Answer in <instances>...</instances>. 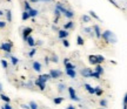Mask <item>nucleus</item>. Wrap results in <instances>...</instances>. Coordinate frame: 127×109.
<instances>
[{"mask_svg": "<svg viewBox=\"0 0 127 109\" xmlns=\"http://www.w3.org/2000/svg\"><path fill=\"white\" fill-rule=\"evenodd\" d=\"M100 38H102L106 42H109V44H114V42H117V38L114 35L113 33L111 32V31H105Z\"/></svg>", "mask_w": 127, "mask_h": 109, "instance_id": "1", "label": "nucleus"}, {"mask_svg": "<svg viewBox=\"0 0 127 109\" xmlns=\"http://www.w3.org/2000/svg\"><path fill=\"white\" fill-rule=\"evenodd\" d=\"M61 75H63V73L60 72V70H58V69H51V72H50L51 79H58Z\"/></svg>", "mask_w": 127, "mask_h": 109, "instance_id": "2", "label": "nucleus"}, {"mask_svg": "<svg viewBox=\"0 0 127 109\" xmlns=\"http://www.w3.org/2000/svg\"><path fill=\"white\" fill-rule=\"evenodd\" d=\"M0 48L2 50H5L6 53H9L11 49H12V42H5V44H1Z\"/></svg>", "mask_w": 127, "mask_h": 109, "instance_id": "3", "label": "nucleus"}, {"mask_svg": "<svg viewBox=\"0 0 127 109\" xmlns=\"http://www.w3.org/2000/svg\"><path fill=\"white\" fill-rule=\"evenodd\" d=\"M32 33V28L31 27H25L24 28V32H23V39L25 41H26V39H27L28 36H30V34Z\"/></svg>", "mask_w": 127, "mask_h": 109, "instance_id": "4", "label": "nucleus"}, {"mask_svg": "<svg viewBox=\"0 0 127 109\" xmlns=\"http://www.w3.org/2000/svg\"><path fill=\"white\" fill-rule=\"evenodd\" d=\"M68 91H69V96H71V99L74 101H80V99L77 96V94H75V91H74V89H73L72 87H69L68 88Z\"/></svg>", "mask_w": 127, "mask_h": 109, "instance_id": "5", "label": "nucleus"}, {"mask_svg": "<svg viewBox=\"0 0 127 109\" xmlns=\"http://www.w3.org/2000/svg\"><path fill=\"white\" fill-rule=\"evenodd\" d=\"M81 75L84 77H91L92 76V69H90V68H84L81 70Z\"/></svg>", "mask_w": 127, "mask_h": 109, "instance_id": "6", "label": "nucleus"}, {"mask_svg": "<svg viewBox=\"0 0 127 109\" xmlns=\"http://www.w3.org/2000/svg\"><path fill=\"white\" fill-rule=\"evenodd\" d=\"M51 76H50V74H41V75H39V77H38V80L41 82H44L45 83L47 80H50Z\"/></svg>", "mask_w": 127, "mask_h": 109, "instance_id": "7", "label": "nucleus"}, {"mask_svg": "<svg viewBox=\"0 0 127 109\" xmlns=\"http://www.w3.org/2000/svg\"><path fill=\"white\" fill-rule=\"evenodd\" d=\"M92 31H94V34L96 38H100V36H101V31H100V27L98 25H94L93 28H92Z\"/></svg>", "mask_w": 127, "mask_h": 109, "instance_id": "8", "label": "nucleus"}, {"mask_svg": "<svg viewBox=\"0 0 127 109\" xmlns=\"http://www.w3.org/2000/svg\"><path fill=\"white\" fill-rule=\"evenodd\" d=\"M58 36H59V39H66L68 36V32H66L65 29L58 31Z\"/></svg>", "mask_w": 127, "mask_h": 109, "instance_id": "9", "label": "nucleus"}, {"mask_svg": "<svg viewBox=\"0 0 127 109\" xmlns=\"http://www.w3.org/2000/svg\"><path fill=\"white\" fill-rule=\"evenodd\" d=\"M66 74H67L69 77H72V79H74V77L77 76V73H75V70H72V69H66Z\"/></svg>", "mask_w": 127, "mask_h": 109, "instance_id": "10", "label": "nucleus"}, {"mask_svg": "<svg viewBox=\"0 0 127 109\" xmlns=\"http://www.w3.org/2000/svg\"><path fill=\"white\" fill-rule=\"evenodd\" d=\"M88 61L92 65H98V62H96V55H90L88 56Z\"/></svg>", "mask_w": 127, "mask_h": 109, "instance_id": "11", "label": "nucleus"}, {"mask_svg": "<svg viewBox=\"0 0 127 109\" xmlns=\"http://www.w3.org/2000/svg\"><path fill=\"white\" fill-rule=\"evenodd\" d=\"M33 69L35 70V72H40L41 70V65L38 62V61H34L33 62Z\"/></svg>", "mask_w": 127, "mask_h": 109, "instance_id": "12", "label": "nucleus"}, {"mask_svg": "<svg viewBox=\"0 0 127 109\" xmlns=\"http://www.w3.org/2000/svg\"><path fill=\"white\" fill-rule=\"evenodd\" d=\"M26 41H27L28 46H31V47H34V46H35V41H34V39H33L31 35H30L27 39H26Z\"/></svg>", "mask_w": 127, "mask_h": 109, "instance_id": "13", "label": "nucleus"}, {"mask_svg": "<svg viewBox=\"0 0 127 109\" xmlns=\"http://www.w3.org/2000/svg\"><path fill=\"white\" fill-rule=\"evenodd\" d=\"M64 14H65V17H66V18H68V19H71V18H73V17H74V12L69 11V9H66Z\"/></svg>", "mask_w": 127, "mask_h": 109, "instance_id": "14", "label": "nucleus"}, {"mask_svg": "<svg viewBox=\"0 0 127 109\" xmlns=\"http://www.w3.org/2000/svg\"><path fill=\"white\" fill-rule=\"evenodd\" d=\"M95 73H98V74H102V73H104V68H102V66H101V65H96V66H95V70H94Z\"/></svg>", "mask_w": 127, "mask_h": 109, "instance_id": "15", "label": "nucleus"}, {"mask_svg": "<svg viewBox=\"0 0 127 109\" xmlns=\"http://www.w3.org/2000/svg\"><path fill=\"white\" fill-rule=\"evenodd\" d=\"M35 85L39 87V88H40L41 90H44V89H45V87H46L45 83H44V82H41V81H39L38 79H36V81H35Z\"/></svg>", "mask_w": 127, "mask_h": 109, "instance_id": "16", "label": "nucleus"}, {"mask_svg": "<svg viewBox=\"0 0 127 109\" xmlns=\"http://www.w3.org/2000/svg\"><path fill=\"white\" fill-rule=\"evenodd\" d=\"M55 9H58V11H59V12H61V13H65V11H66V8H65V7H63L60 2H57V6H55Z\"/></svg>", "mask_w": 127, "mask_h": 109, "instance_id": "17", "label": "nucleus"}, {"mask_svg": "<svg viewBox=\"0 0 127 109\" xmlns=\"http://www.w3.org/2000/svg\"><path fill=\"white\" fill-rule=\"evenodd\" d=\"M38 13H39V12H38L36 9H30V11H28L30 18H34V17H36V15H38Z\"/></svg>", "mask_w": 127, "mask_h": 109, "instance_id": "18", "label": "nucleus"}, {"mask_svg": "<svg viewBox=\"0 0 127 109\" xmlns=\"http://www.w3.org/2000/svg\"><path fill=\"white\" fill-rule=\"evenodd\" d=\"M73 26H74V22H73V21H68L67 23H65V25H64V28H65V31H66V29L73 28Z\"/></svg>", "mask_w": 127, "mask_h": 109, "instance_id": "19", "label": "nucleus"}, {"mask_svg": "<svg viewBox=\"0 0 127 109\" xmlns=\"http://www.w3.org/2000/svg\"><path fill=\"white\" fill-rule=\"evenodd\" d=\"M94 94L95 95H98V96L102 95V88H100V87H95L94 88Z\"/></svg>", "mask_w": 127, "mask_h": 109, "instance_id": "20", "label": "nucleus"}, {"mask_svg": "<svg viewBox=\"0 0 127 109\" xmlns=\"http://www.w3.org/2000/svg\"><path fill=\"white\" fill-rule=\"evenodd\" d=\"M85 88L87 89V91H88L90 94H94V88H93L92 86H90L88 83H86V85H85Z\"/></svg>", "mask_w": 127, "mask_h": 109, "instance_id": "21", "label": "nucleus"}, {"mask_svg": "<svg viewBox=\"0 0 127 109\" xmlns=\"http://www.w3.org/2000/svg\"><path fill=\"white\" fill-rule=\"evenodd\" d=\"M104 61H105V58L102 55H96V62H98V65L102 64Z\"/></svg>", "mask_w": 127, "mask_h": 109, "instance_id": "22", "label": "nucleus"}, {"mask_svg": "<svg viewBox=\"0 0 127 109\" xmlns=\"http://www.w3.org/2000/svg\"><path fill=\"white\" fill-rule=\"evenodd\" d=\"M65 68H66V69H72V70H75V66L68 62V64L65 65Z\"/></svg>", "mask_w": 127, "mask_h": 109, "instance_id": "23", "label": "nucleus"}, {"mask_svg": "<svg viewBox=\"0 0 127 109\" xmlns=\"http://www.w3.org/2000/svg\"><path fill=\"white\" fill-rule=\"evenodd\" d=\"M21 19H23V20H27V19H30V14H28V12L24 11L23 15H21Z\"/></svg>", "mask_w": 127, "mask_h": 109, "instance_id": "24", "label": "nucleus"}, {"mask_svg": "<svg viewBox=\"0 0 127 109\" xmlns=\"http://www.w3.org/2000/svg\"><path fill=\"white\" fill-rule=\"evenodd\" d=\"M64 101V97H55L54 100H53V102H54L55 105H59V103H61Z\"/></svg>", "mask_w": 127, "mask_h": 109, "instance_id": "25", "label": "nucleus"}, {"mask_svg": "<svg viewBox=\"0 0 127 109\" xmlns=\"http://www.w3.org/2000/svg\"><path fill=\"white\" fill-rule=\"evenodd\" d=\"M24 6H25V11H26V12H28L30 9H32L31 5H30V2H27V1H25V2H24Z\"/></svg>", "mask_w": 127, "mask_h": 109, "instance_id": "26", "label": "nucleus"}, {"mask_svg": "<svg viewBox=\"0 0 127 109\" xmlns=\"http://www.w3.org/2000/svg\"><path fill=\"white\" fill-rule=\"evenodd\" d=\"M0 97H1V100H4L6 103H9V97H7L6 95H4V94H0Z\"/></svg>", "mask_w": 127, "mask_h": 109, "instance_id": "27", "label": "nucleus"}, {"mask_svg": "<svg viewBox=\"0 0 127 109\" xmlns=\"http://www.w3.org/2000/svg\"><path fill=\"white\" fill-rule=\"evenodd\" d=\"M6 17H7L8 22H11V21H12V14H11V11H7V12H6Z\"/></svg>", "mask_w": 127, "mask_h": 109, "instance_id": "28", "label": "nucleus"}, {"mask_svg": "<svg viewBox=\"0 0 127 109\" xmlns=\"http://www.w3.org/2000/svg\"><path fill=\"white\" fill-rule=\"evenodd\" d=\"M28 107H30L31 109H38V105H36L35 102H33V101L30 103V106H28Z\"/></svg>", "mask_w": 127, "mask_h": 109, "instance_id": "29", "label": "nucleus"}, {"mask_svg": "<svg viewBox=\"0 0 127 109\" xmlns=\"http://www.w3.org/2000/svg\"><path fill=\"white\" fill-rule=\"evenodd\" d=\"M77 41H78V45H80V46L84 45V39H82V38H81L80 35H79V36L77 38Z\"/></svg>", "mask_w": 127, "mask_h": 109, "instance_id": "30", "label": "nucleus"}, {"mask_svg": "<svg viewBox=\"0 0 127 109\" xmlns=\"http://www.w3.org/2000/svg\"><path fill=\"white\" fill-rule=\"evenodd\" d=\"M81 19H82V21H85V22H90V20H91V18L88 15H82Z\"/></svg>", "mask_w": 127, "mask_h": 109, "instance_id": "31", "label": "nucleus"}, {"mask_svg": "<svg viewBox=\"0 0 127 109\" xmlns=\"http://www.w3.org/2000/svg\"><path fill=\"white\" fill-rule=\"evenodd\" d=\"M11 60H12V64L15 66V65H18V59L15 58V56H11Z\"/></svg>", "mask_w": 127, "mask_h": 109, "instance_id": "32", "label": "nucleus"}, {"mask_svg": "<svg viewBox=\"0 0 127 109\" xmlns=\"http://www.w3.org/2000/svg\"><path fill=\"white\" fill-rule=\"evenodd\" d=\"M100 106H101L102 108L107 107V101H106V100H101V101H100Z\"/></svg>", "mask_w": 127, "mask_h": 109, "instance_id": "33", "label": "nucleus"}, {"mask_svg": "<svg viewBox=\"0 0 127 109\" xmlns=\"http://www.w3.org/2000/svg\"><path fill=\"white\" fill-rule=\"evenodd\" d=\"M90 14H91V17H93L94 19H96V20H99V17L95 14V12H93V11H90Z\"/></svg>", "mask_w": 127, "mask_h": 109, "instance_id": "34", "label": "nucleus"}, {"mask_svg": "<svg viewBox=\"0 0 127 109\" xmlns=\"http://www.w3.org/2000/svg\"><path fill=\"white\" fill-rule=\"evenodd\" d=\"M51 61L57 64V62H58V56H57V55H53V56H52V59H51Z\"/></svg>", "mask_w": 127, "mask_h": 109, "instance_id": "35", "label": "nucleus"}, {"mask_svg": "<svg viewBox=\"0 0 127 109\" xmlns=\"http://www.w3.org/2000/svg\"><path fill=\"white\" fill-rule=\"evenodd\" d=\"M108 1H109V2H111V4H112V5H114V6H115L117 8H120V6H119V5L117 4V2H115L114 0H108Z\"/></svg>", "mask_w": 127, "mask_h": 109, "instance_id": "36", "label": "nucleus"}, {"mask_svg": "<svg viewBox=\"0 0 127 109\" xmlns=\"http://www.w3.org/2000/svg\"><path fill=\"white\" fill-rule=\"evenodd\" d=\"M63 44H64V46H65V47H68V46H69V42H68L66 39H63Z\"/></svg>", "mask_w": 127, "mask_h": 109, "instance_id": "37", "label": "nucleus"}, {"mask_svg": "<svg viewBox=\"0 0 127 109\" xmlns=\"http://www.w3.org/2000/svg\"><path fill=\"white\" fill-rule=\"evenodd\" d=\"M92 76H93V77H95V79H99V77H100V75H99V74H98V73L92 72Z\"/></svg>", "mask_w": 127, "mask_h": 109, "instance_id": "38", "label": "nucleus"}, {"mask_svg": "<svg viewBox=\"0 0 127 109\" xmlns=\"http://www.w3.org/2000/svg\"><path fill=\"white\" fill-rule=\"evenodd\" d=\"M58 87H59V91H63L65 89V85H63V83H60Z\"/></svg>", "mask_w": 127, "mask_h": 109, "instance_id": "39", "label": "nucleus"}, {"mask_svg": "<svg viewBox=\"0 0 127 109\" xmlns=\"http://www.w3.org/2000/svg\"><path fill=\"white\" fill-rule=\"evenodd\" d=\"M2 109H12V107L9 106V103H6L5 106H2Z\"/></svg>", "mask_w": 127, "mask_h": 109, "instance_id": "40", "label": "nucleus"}, {"mask_svg": "<svg viewBox=\"0 0 127 109\" xmlns=\"http://www.w3.org/2000/svg\"><path fill=\"white\" fill-rule=\"evenodd\" d=\"M1 65H2L4 68H7V62H6V60H2V61H1Z\"/></svg>", "mask_w": 127, "mask_h": 109, "instance_id": "41", "label": "nucleus"}, {"mask_svg": "<svg viewBox=\"0 0 127 109\" xmlns=\"http://www.w3.org/2000/svg\"><path fill=\"white\" fill-rule=\"evenodd\" d=\"M35 52H36V49H35V48H33V49L30 52V56H33V55L35 54Z\"/></svg>", "mask_w": 127, "mask_h": 109, "instance_id": "42", "label": "nucleus"}, {"mask_svg": "<svg viewBox=\"0 0 127 109\" xmlns=\"http://www.w3.org/2000/svg\"><path fill=\"white\" fill-rule=\"evenodd\" d=\"M54 13H55V15H57V18H55V19H59V17H60V12H59V11H58V9H55Z\"/></svg>", "mask_w": 127, "mask_h": 109, "instance_id": "43", "label": "nucleus"}, {"mask_svg": "<svg viewBox=\"0 0 127 109\" xmlns=\"http://www.w3.org/2000/svg\"><path fill=\"white\" fill-rule=\"evenodd\" d=\"M6 26V22L5 21H0V28H4Z\"/></svg>", "mask_w": 127, "mask_h": 109, "instance_id": "44", "label": "nucleus"}, {"mask_svg": "<svg viewBox=\"0 0 127 109\" xmlns=\"http://www.w3.org/2000/svg\"><path fill=\"white\" fill-rule=\"evenodd\" d=\"M91 31H92V28H85V32L86 33H91Z\"/></svg>", "mask_w": 127, "mask_h": 109, "instance_id": "45", "label": "nucleus"}, {"mask_svg": "<svg viewBox=\"0 0 127 109\" xmlns=\"http://www.w3.org/2000/svg\"><path fill=\"white\" fill-rule=\"evenodd\" d=\"M45 62H46V65L48 64V62H50V58H47V56H46V58H45Z\"/></svg>", "mask_w": 127, "mask_h": 109, "instance_id": "46", "label": "nucleus"}, {"mask_svg": "<svg viewBox=\"0 0 127 109\" xmlns=\"http://www.w3.org/2000/svg\"><path fill=\"white\" fill-rule=\"evenodd\" d=\"M68 61H69V59H65V60H64V65L68 64Z\"/></svg>", "mask_w": 127, "mask_h": 109, "instance_id": "47", "label": "nucleus"}, {"mask_svg": "<svg viewBox=\"0 0 127 109\" xmlns=\"http://www.w3.org/2000/svg\"><path fill=\"white\" fill-rule=\"evenodd\" d=\"M21 108H25V109H28V108H30V107H28V106H26V105H23V106H21Z\"/></svg>", "mask_w": 127, "mask_h": 109, "instance_id": "48", "label": "nucleus"}, {"mask_svg": "<svg viewBox=\"0 0 127 109\" xmlns=\"http://www.w3.org/2000/svg\"><path fill=\"white\" fill-rule=\"evenodd\" d=\"M67 109H75V108H74L73 106H68V107H67Z\"/></svg>", "mask_w": 127, "mask_h": 109, "instance_id": "49", "label": "nucleus"}, {"mask_svg": "<svg viewBox=\"0 0 127 109\" xmlns=\"http://www.w3.org/2000/svg\"><path fill=\"white\" fill-rule=\"evenodd\" d=\"M53 29H54V31H57V32L59 31V29H58V27H57V26H53Z\"/></svg>", "mask_w": 127, "mask_h": 109, "instance_id": "50", "label": "nucleus"}, {"mask_svg": "<svg viewBox=\"0 0 127 109\" xmlns=\"http://www.w3.org/2000/svg\"><path fill=\"white\" fill-rule=\"evenodd\" d=\"M2 90V86H1V83H0V91Z\"/></svg>", "mask_w": 127, "mask_h": 109, "instance_id": "51", "label": "nucleus"}, {"mask_svg": "<svg viewBox=\"0 0 127 109\" xmlns=\"http://www.w3.org/2000/svg\"><path fill=\"white\" fill-rule=\"evenodd\" d=\"M38 0H31V2H36Z\"/></svg>", "mask_w": 127, "mask_h": 109, "instance_id": "52", "label": "nucleus"}, {"mask_svg": "<svg viewBox=\"0 0 127 109\" xmlns=\"http://www.w3.org/2000/svg\"><path fill=\"white\" fill-rule=\"evenodd\" d=\"M39 1V0H38ZM41 1H52V0H41Z\"/></svg>", "mask_w": 127, "mask_h": 109, "instance_id": "53", "label": "nucleus"}, {"mask_svg": "<svg viewBox=\"0 0 127 109\" xmlns=\"http://www.w3.org/2000/svg\"><path fill=\"white\" fill-rule=\"evenodd\" d=\"M2 14H4L2 13V11H0V15H2Z\"/></svg>", "mask_w": 127, "mask_h": 109, "instance_id": "54", "label": "nucleus"}, {"mask_svg": "<svg viewBox=\"0 0 127 109\" xmlns=\"http://www.w3.org/2000/svg\"><path fill=\"white\" fill-rule=\"evenodd\" d=\"M123 109H127V108H126V105H125V106H124V108H123Z\"/></svg>", "mask_w": 127, "mask_h": 109, "instance_id": "55", "label": "nucleus"}, {"mask_svg": "<svg viewBox=\"0 0 127 109\" xmlns=\"http://www.w3.org/2000/svg\"><path fill=\"white\" fill-rule=\"evenodd\" d=\"M100 109H104V108H100Z\"/></svg>", "mask_w": 127, "mask_h": 109, "instance_id": "56", "label": "nucleus"}]
</instances>
